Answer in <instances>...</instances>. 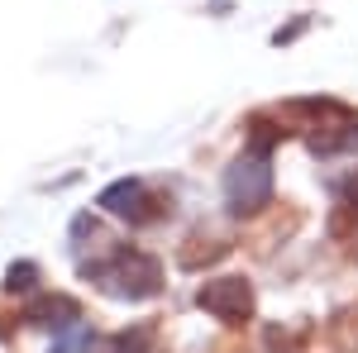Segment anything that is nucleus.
I'll use <instances>...</instances> for the list:
<instances>
[{
	"instance_id": "obj_4",
	"label": "nucleus",
	"mask_w": 358,
	"mask_h": 353,
	"mask_svg": "<svg viewBox=\"0 0 358 353\" xmlns=\"http://www.w3.org/2000/svg\"><path fill=\"white\" fill-rule=\"evenodd\" d=\"M96 206L115 219H129V224H158V219L172 215V196L163 191H148V182L138 177H120L96 196Z\"/></svg>"
},
{
	"instance_id": "obj_5",
	"label": "nucleus",
	"mask_w": 358,
	"mask_h": 353,
	"mask_svg": "<svg viewBox=\"0 0 358 353\" xmlns=\"http://www.w3.org/2000/svg\"><path fill=\"white\" fill-rule=\"evenodd\" d=\"M196 305L210 320H220V325H248L258 296H253V282L248 277H206L196 287Z\"/></svg>"
},
{
	"instance_id": "obj_6",
	"label": "nucleus",
	"mask_w": 358,
	"mask_h": 353,
	"mask_svg": "<svg viewBox=\"0 0 358 353\" xmlns=\"http://www.w3.org/2000/svg\"><path fill=\"white\" fill-rule=\"evenodd\" d=\"M24 320L57 334V329H67V325H77V320H82V305H77L72 296H38V301H29Z\"/></svg>"
},
{
	"instance_id": "obj_8",
	"label": "nucleus",
	"mask_w": 358,
	"mask_h": 353,
	"mask_svg": "<svg viewBox=\"0 0 358 353\" xmlns=\"http://www.w3.org/2000/svg\"><path fill=\"white\" fill-rule=\"evenodd\" d=\"M354 229H358V182L339 196V206L330 210V234L334 239H349Z\"/></svg>"
},
{
	"instance_id": "obj_13",
	"label": "nucleus",
	"mask_w": 358,
	"mask_h": 353,
	"mask_svg": "<svg viewBox=\"0 0 358 353\" xmlns=\"http://www.w3.org/2000/svg\"><path fill=\"white\" fill-rule=\"evenodd\" d=\"M263 339H268V349H273V353H296V349L306 344V329H301V334H287V329H268Z\"/></svg>"
},
{
	"instance_id": "obj_11",
	"label": "nucleus",
	"mask_w": 358,
	"mask_h": 353,
	"mask_svg": "<svg viewBox=\"0 0 358 353\" xmlns=\"http://www.w3.org/2000/svg\"><path fill=\"white\" fill-rule=\"evenodd\" d=\"M91 329L77 320V325H67V329H57V339H53V353H91Z\"/></svg>"
},
{
	"instance_id": "obj_10",
	"label": "nucleus",
	"mask_w": 358,
	"mask_h": 353,
	"mask_svg": "<svg viewBox=\"0 0 358 353\" xmlns=\"http://www.w3.org/2000/svg\"><path fill=\"white\" fill-rule=\"evenodd\" d=\"M110 353H153V325L120 329V334L110 339Z\"/></svg>"
},
{
	"instance_id": "obj_2",
	"label": "nucleus",
	"mask_w": 358,
	"mask_h": 353,
	"mask_svg": "<svg viewBox=\"0 0 358 353\" xmlns=\"http://www.w3.org/2000/svg\"><path fill=\"white\" fill-rule=\"evenodd\" d=\"M224 206L234 219H253L273 206V163L263 148H244L234 163L224 167Z\"/></svg>"
},
{
	"instance_id": "obj_9",
	"label": "nucleus",
	"mask_w": 358,
	"mask_h": 353,
	"mask_svg": "<svg viewBox=\"0 0 358 353\" xmlns=\"http://www.w3.org/2000/svg\"><path fill=\"white\" fill-rule=\"evenodd\" d=\"M287 138V129H282V115H248V148H263V153H273V143H282Z\"/></svg>"
},
{
	"instance_id": "obj_3",
	"label": "nucleus",
	"mask_w": 358,
	"mask_h": 353,
	"mask_svg": "<svg viewBox=\"0 0 358 353\" xmlns=\"http://www.w3.org/2000/svg\"><path fill=\"white\" fill-rule=\"evenodd\" d=\"M287 110L310 115V124H301V129H306V148L315 158H334L358 138V115L339 101H292Z\"/></svg>"
},
{
	"instance_id": "obj_7",
	"label": "nucleus",
	"mask_w": 358,
	"mask_h": 353,
	"mask_svg": "<svg viewBox=\"0 0 358 353\" xmlns=\"http://www.w3.org/2000/svg\"><path fill=\"white\" fill-rule=\"evenodd\" d=\"M224 253H229L224 239H187V248L177 253V263L187 272H201V268H210V263H220Z\"/></svg>"
},
{
	"instance_id": "obj_1",
	"label": "nucleus",
	"mask_w": 358,
	"mask_h": 353,
	"mask_svg": "<svg viewBox=\"0 0 358 353\" xmlns=\"http://www.w3.org/2000/svg\"><path fill=\"white\" fill-rule=\"evenodd\" d=\"M82 272L115 301H153L163 291V263L143 248L120 244L96 263H82Z\"/></svg>"
},
{
	"instance_id": "obj_12",
	"label": "nucleus",
	"mask_w": 358,
	"mask_h": 353,
	"mask_svg": "<svg viewBox=\"0 0 358 353\" xmlns=\"http://www.w3.org/2000/svg\"><path fill=\"white\" fill-rule=\"evenodd\" d=\"M38 287V263H10V272H5V291H34Z\"/></svg>"
}]
</instances>
